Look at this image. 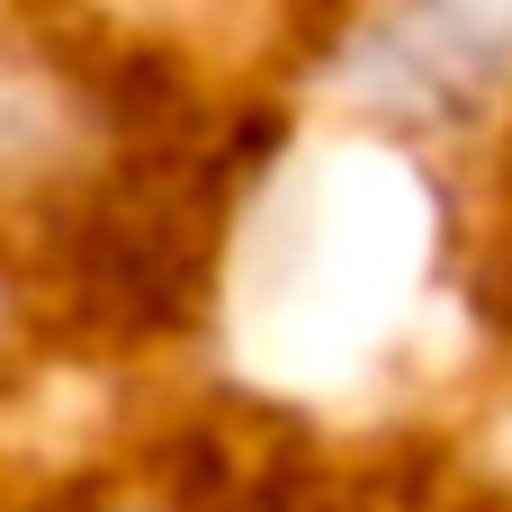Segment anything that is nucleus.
<instances>
[{"label":"nucleus","instance_id":"f03ea898","mask_svg":"<svg viewBox=\"0 0 512 512\" xmlns=\"http://www.w3.org/2000/svg\"><path fill=\"white\" fill-rule=\"evenodd\" d=\"M63 512H162V504H63Z\"/></svg>","mask_w":512,"mask_h":512},{"label":"nucleus","instance_id":"f257e3e1","mask_svg":"<svg viewBox=\"0 0 512 512\" xmlns=\"http://www.w3.org/2000/svg\"><path fill=\"white\" fill-rule=\"evenodd\" d=\"M504 36H512V0H459V9L405 0L387 18V81L396 90H432V99L441 90H468L504 54Z\"/></svg>","mask_w":512,"mask_h":512}]
</instances>
